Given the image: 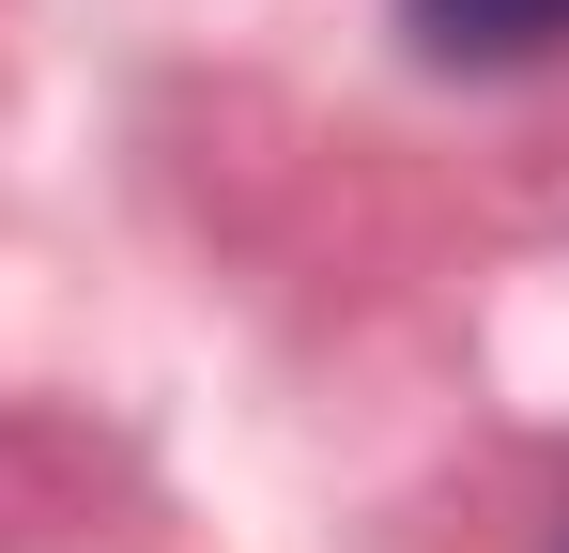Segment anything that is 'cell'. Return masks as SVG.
Masks as SVG:
<instances>
[{"label":"cell","mask_w":569,"mask_h":553,"mask_svg":"<svg viewBox=\"0 0 569 553\" xmlns=\"http://www.w3.org/2000/svg\"><path fill=\"white\" fill-rule=\"evenodd\" d=\"M400 31L431 47V62H555L569 47V0H400Z\"/></svg>","instance_id":"6da1fadb"}]
</instances>
